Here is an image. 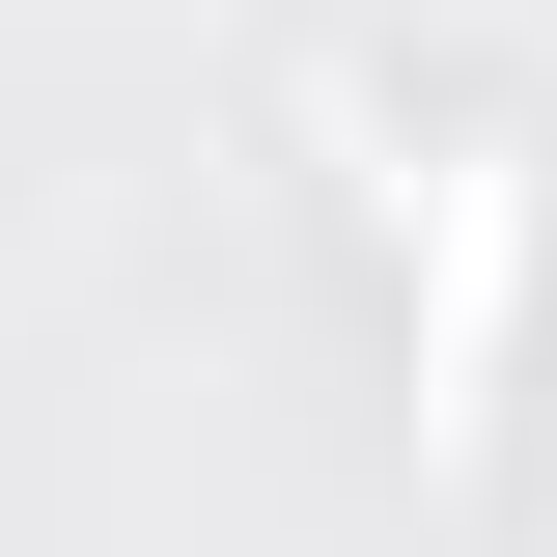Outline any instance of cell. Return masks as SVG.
Instances as JSON below:
<instances>
[{
	"instance_id": "1",
	"label": "cell",
	"mask_w": 557,
	"mask_h": 557,
	"mask_svg": "<svg viewBox=\"0 0 557 557\" xmlns=\"http://www.w3.org/2000/svg\"><path fill=\"white\" fill-rule=\"evenodd\" d=\"M307 112L362 139V196H391V251H418V446L474 474L502 446V335H530V251H557V168L530 139H391L362 84H307Z\"/></svg>"
}]
</instances>
